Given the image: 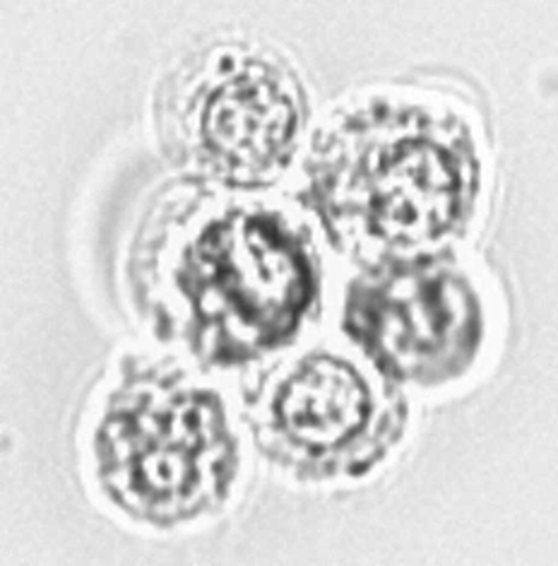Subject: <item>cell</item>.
Returning a JSON list of instances; mask_svg holds the SVG:
<instances>
[{"label":"cell","mask_w":558,"mask_h":566,"mask_svg":"<svg viewBox=\"0 0 558 566\" xmlns=\"http://www.w3.org/2000/svg\"><path fill=\"white\" fill-rule=\"evenodd\" d=\"M472 150L453 116L378 104L316 143L323 220L354 247L414 249L453 229L472 186Z\"/></svg>","instance_id":"obj_1"},{"label":"cell","mask_w":558,"mask_h":566,"mask_svg":"<svg viewBox=\"0 0 558 566\" xmlns=\"http://www.w3.org/2000/svg\"><path fill=\"white\" fill-rule=\"evenodd\" d=\"M200 353L241 361L289 340L316 294L304 239L280 212L227 208L183 247L176 273Z\"/></svg>","instance_id":"obj_2"},{"label":"cell","mask_w":558,"mask_h":566,"mask_svg":"<svg viewBox=\"0 0 558 566\" xmlns=\"http://www.w3.org/2000/svg\"><path fill=\"white\" fill-rule=\"evenodd\" d=\"M102 473L147 518L196 514L224 492L234 443L220 400L176 379L126 390L99 431Z\"/></svg>","instance_id":"obj_3"},{"label":"cell","mask_w":558,"mask_h":566,"mask_svg":"<svg viewBox=\"0 0 558 566\" xmlns=\"http://www.w3.org/2000/svg\"><path fill=\"white\" fill-rule=\"evenodd\" d=\"M345 328L390 379L441 381L472 359L482 321L465 275L421 255L354 282Z\"/></svg>","instance_id":"obj_4"},{"label":"cell","mask_w":558,"mask_h":566,"mask_svg":"<svg viewBox=\"0 0 558 566\" xmlns=\"http://www.w3.org/2000/svg\"><path fill=\"white\" fill-rule=\"evenodd\" d=\"M183 145L214 177L261 184L289 157L298 126L296 90L277 63L217 51L186 83Z\"/></svg>","instance_id":"obj_5"},{"label":"cell","mask_w":558,"mask_h":566,"mask_svg":"<svg viewBox=\"0 0 558 566\" xmlns=\"http://www.w3.org/2000/svg\"><path fill=\"white\" fill-rule=\"evenodd\" d=\"M373 388L345 359L306 357L270 400L275 434L316 461H345L371 429Z\"/></svg>","instance_id":"obj_6"}]
</instances>
